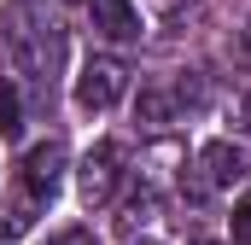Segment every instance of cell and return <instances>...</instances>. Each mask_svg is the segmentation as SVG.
<instances>
[{
    "instance_id": "obj_10",
    "label": "cell",
    "mask_w": 251,
    "mask_h": 245,
    "mask_svg": "<svg viewBox=\"0 0 251 245\" xmlns=\"http://www.w3.org/2000/svg\"><path fill=\"white\" fill-rule=\"evenodd\" d=\"M199 245H216V240H199Z\"/></svg>"
},
{
    "instance_id": "obj_6",
    "label": "cell",
    "mask_w": 251,
    "mask_h": 245,
    "mask_svg": "<svg viewBox=\"0 0 251 245\" xmlns=\"http://www.w3.org/2000/svg\"><path fill=\"white\" fill-rule=\"evenodd\" d=\"M18 128H24V117H18V88H0V134L12 140Z\"/></svg>"
},
{
    "instance_id": "obj_8",
    "label": "cell",
    "mask_w": 251,
    "mask_h": 245,
    "mask_svg": "<svg viewBox=\"0 0 251 245\" xmlns=\"http://www.w3.org/2000/svg\"><path fill=\"white\" fill-rule=\"evenodd\" d=\"M234 240H240V245H251V193L234 204Z\"/></svg>"
},
{
    "instance_id": "obj_2",
    "label": "cell",
    "mask_w": 251,
    "mask_h": 245,
    "mask_svg": "<svg viewBox=\"0 0 251 245\" xmlns=\"http://www.w3.org/2000/svg\"><path fill=\"white\" fill-rule=\"evenodd\" d=\"M82 204L94 210V204H111V193H117V181H123V146L117 140H100L88 158H82Z\"/></svg>"
},
{
    "instance_id": "obj_11",
    "label": "cell",
    "mask_w": 251,
    "mask_h": 245,
    "mask_svg": "<svg viewBox=\"0 0 251 245\" xmlns=\"http://www.w3.org/2000/svg\"><path fill=\"white\" fill-rule=\"evenodd\" d=\"M146 245H158V240H146Z\"/></svg>"
},
{
    "instance_id": "obj_1",
    "label": "cell",
    "mask_w": 251,
    "mask_h": 245,
    "mask_svg": "<svg viewBox=\"0 0 251 245\" xmlns=\"http://www.w3.org/2000/svg\"><path fill=\"white\" fill-rule=\"evenodd\" d=\"M123 88H128V64L111 59V53H100V59L82 64V76H76V105L82 111H111L123 99Z\"/></svg>"
},
{
    "instance_id": "obj_4",
    "label": "cell",
    "mask_w": 251,
    "mask_h": 245,
    "mask_svg": "<svg viewBox=\"0 0 251 245\" xmlns=\"http://www.w3.org/2000/svg\"><path fill=\"white\" fill-rule=\"evenodd\" d=\"M88 18H94V29L105 41H134L140 35V12L128 0H88Z\"/></svg>"
},
{
    "instance_id": "obj_5",
    "label": "cell",
    "mask_w": 251,
    "mask_h": 245,
    "mask_svg": "<svg viewBox=\"0 0 251 245\" xmlns=\"http://www.w3.org/2000/svg\"><path fill=\"white\" fill-rule=\"evenodd\" d=\"M199 170H204V187H234L246 175V152L228 146V140H210V146L199 152Z\"/></svg>"
},
{
    "instance_id": "obj_9",
    "label": "cell",
    "mask_w": 251,
    "mask_h": 245,
    "mask_svg": "<svg viewBox=\"0 0 251 245\" xmlns=\"http://www.w3.org/2000/svg\"><path fill=\"white\" fill-rule=\"evenodd\" d=\"M47 245H94V234H88V228H64V234H53Z\"/></svg>"
},
{
    "instance_id": "obj_3",
    "label": "cell",
    "mask_w": 251,
    "mask_h": 245,
    "mask_svg": "<svg viewBox=\"0 0 251 245\" xmlns=\"http://www.w3.org/2000/svg\"><path fill=\"white\" fill-rule=\"evenodd\" d=\"M59 175H64V140H41V146L24 158V193L41 198V204H53Z\"/></svg>"
},
{
    "instance_id": "obj_7",
    "label": "cell",
    "mask_w": 251,
    "mask_h": 245,
    "mask_svg": "<svg viewBox=\"0 0 251 245\" xmlns=\"http://www.w3.org/2000/svg\"><path fill=\"white\" fill-rule=\"evenodd\" d=\"M140 122H146V128H164V122H170V99H164V94H146V99H140Z\"/></svg>"
}]
</instances>
